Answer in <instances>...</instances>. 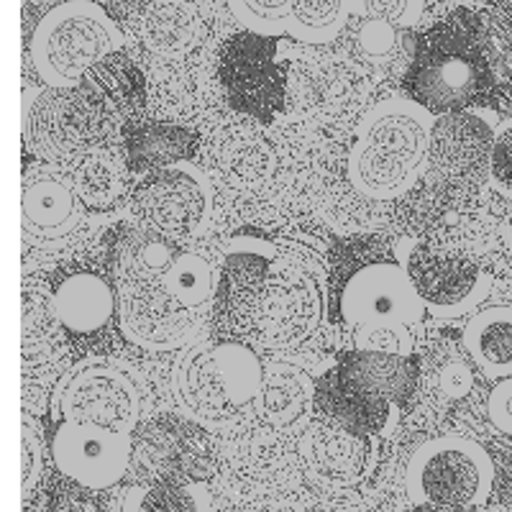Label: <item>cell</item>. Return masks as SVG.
I'll list each match as a JSON object with an SVG mask.
<instances>
[{
    "instance_id": "obj_1",
    "label": "cell",
    "mask_w": 512,
    "mask_h": 512,
    "mask_svg": "<svg viewBox=\"0 0 512 512\" xmlns=\"http://www.w3.org/2000/svg\"><path fill=\"white\" fill-rule=\"evenodd\" d=\"M495 85L482 16L456 8L415 39L405 90L431 116L466 111Z\"/></svg>"
},
{
    "instance_id": "obj_2",
    "label": "cell",
    "mask_w": 512,
    "mask_h": 512,
    "mask_svg": "<svg viewBox=\"0 0 512 512\" xmlns=\"http://www.w3.org/2000/svg\"><path fill=\"white\" fill-rule=\"evenodd\" d=\"M436 116L410 98H392L374 105L361 118L349 154V180L361 195L392 200L408 192L420 177Z\"/></svg>"
},
{
    "instance_id": "obj_3",
    "label": "cell",
    "mask_w": 512,
    "mask_h": 512,
    "mask_svg": "<svg viewBox=\"0 0 512 512\" xmlns=\"http://www.w3.org/2000/svg\"><path fill=\"white\" fill-rule=\"evenodd\" d=\"M113 18L90 0H70L41 18L31 36V62L49 88H77L85 72L121 52Z\"/></svg>"
},
{
    "instance_id": "obj_4",
    "label": "cell",
    "mask_w": 512,
    "mask_h": 512,
    "mask_svg": "<svg viewBox=\"0 0 512 512\" xmlns=\"http://www.w3.org/2000/svg\"><path fill=\"white\" fill-rule=\"evenodd\" d=\"M495 484V466L477 441L443 436L418 448L408 466V497L413 505L477 507Z\"/></svg>"
},
{
    "instance_id": "obj_5",
    "label": "cell",
    "mask_w": 512,
    "mask_h": 512,
    "mask_svg": "<svg viewBox=\"0 0 512 512\" xmlns=\"http://www.w3.org/2000/svg\"><path fill=\"white\" fill-rule=\"evenodd\" d=\"M277 49L280 36L241 31L233 34L218 54V77L228 103L233 111L259 123H272L285 111L290 64L282 62Z\"/></svg>"
},
{
    "instance_id": "obj_6",
    "label": "cell",
    "mask_w": 512,
    "mask_h": 512,
    "mask_svg": "<svg viewBox=\"0 0 512 512\" xmlns=\"http://www.w3.org/2000/svg\"><path fill=\"white\" fill-rule=\"evenodd\" d=\"M136 210L149 226L185 244L208 226L213 213L210 185L192 162L172 164L146 175L136 190Z\"/></svg>"
},
{
    "instance_id": "obj_7",
    "label": "cell",
    "mask_w": 512,
    "mask_h": 512,
    "mask_svg": "<svg viewBox=\"0 0 512 512\" xmlns=\"http://www.w3.org/2000/svg\"><path fill=\"white\" fill-rule=\"evenodd\" d=\"M59 413L72 423L131 433L139 423L141 395L123 369L103 359L80 364L59 392Z\"/></svg>"
},
{
    "instance_id": "obj_8",
    "label": "cell",
    "mask_w": 512,
    "mask_h": 512,
    "mask_svg": "<svg viewBox=\"0 0 512 512\" xmlns=\"http://www.w3.org/2000/svg\"><path fill=\"white\" fill-rule=\"evenodd\" d=\"M300 456L313 482L328 489H354L379 469L382 436H364L318 415L300 438Z\"/></svg>"
},
{
    "instance_id": "obj_9",
    "label": "cell",
    "mask_w": 512,
    "mask_h": 512,
    "mask_svg": "<svg viewBox=\"0 0 512 512\" xmlns=\"http://www.w3.org/2000/svg\"><path fill=\"white\" fill-rule=\"evenodd\" d=\"M400 264L413 277L425 308L443 320L469 313L492 290V277L477 262L464 256L438 254L423 244H410Z\"/></svg>"
},
{
    "instance_id": "obj_10",
    "label": "cell",
    "mask_w": 512,
    "mask_h": 512,
    "mask_svg": "<svg viewBox=\"0 0 512 512\" xmlns=\"http://www.w3.org/2000/svg\"><path fill=\"white\" fill-rule=\"evenodd\" d=\"M118 320L128 341L149 351L192 346L203 331L205 315L192 313L164 290L162 282L144 287L118 285Z\"/></svg>"
},
{
    "instance_id": "obj_11",
    "label": "cell",
    "mask_w": 512,
    "mask_h": 512,
    "mask_svg": "<svg viewBox=\"0 0 512 512\" xmlns=\"http://www.w3.org/2000/svg\"><path fill=\"white\" fill-rule=\"evenodd\" d=\"M131 454V433L100 425L64 420L52 438V459L59 472L88 489H108L121 482Z\"/></svg>"
},
{
    "instance_id": "obj_12",
    "label": "cell",
    "mask_w": 512,
    "mask_h": 512,
    "mask_svg": "<svg viewBox=\"0 0 512 512\" xmlns=\"http://www.w3.org/2000/svg\"><path fill=\"white\" fill-rule=\"evenodd\" d=\"M75 93L90 134L98 139L108 128L139 121L146 105V80L126 54L113 52L85 72Z\"/></svg>"
},
{
    "instance_id": "obj_13",
    "label": "cell",
    "mask_w": 512,
    "mask_h": 512,
    "mask_svg": "<svg viewBox=\"0 0 512 512\" xmlns=\"http://www.w3.org/2000/svg\"><path fill=\"white\" fill-rule=\"evenodd\" d=\"M85 221V205L75 185L49 167L26 172L21 185V233L36 249L67 244Z\"/></svg>"
},
{
    "instance_id": "obj_14",
    "label": "cell",
    "mask_w": 512,
    "mask_h": 512,
    "mask_svg": "<svg viewBox=\"0 0 512 512\" xmlns=\"http://www.w3.org/2000/svg\"><path fill=\"white\" fill-rule=\"evenodd\" d=\"M425 303L413 277L402 264L372 262L346 280L341 292V315L346 323L374 318H395L418 323L425 315Z\"/></svg>"
},
{
    "instance_id": "obj_15",
    "label": "cell",
    "mask_w": 512,
    "mask_h": 512,
    "mask_svg": "<svg viewBox=\"0 0 512 512\" xmlns=\"http://www.w3.org/2000/svg\"><path fill=\"white\" fill-rule=\"evenodd\" d=\"M320 315V292L310 274L297 267L295 259L277 254L272 280L256 308L254 320L269 338V344H292L310 333Z\"/></svg>"
},
{
    "instance_id": "obj_16",
    "label": "cell",
    "mask_w": 512,
    "mask_h": 512,
    "mask_svg": "<svg viewBox=\"0 0 512 512\" xmlns=\"http://www.w3.org/2000/svg\"><path fill=\"white\" fill-rule=\"evenodd\" d=\"M497 126L477 113H446L436 116L431 134V162L436 175L451 185H477L489 177V154Z\"/></svg>"
},
{
    "instance_id": "obj_17",
    "label": "cell",
    "mask_w": 512,
    "mask_h": 512,
    "mask_svg": "<svg viewBox=\"0 0 512 512\" xmlns=\"http://www.w3.org/2000/svg\"><path fill=\"white\" fill-rule=\"evenodd\" d=\"M24 139L29 152L47 162L70 157L93 141L75 88L31 90L24 98Z\"/></svg>"
},
{
    "instance_id": "obj_18",
    "label": "cell",
    "mask_w": 512,
    "mask_h": 512,
    "mask_svg": "<svg viewBox=\"0 0 512 512\" xmlns=\"http://www.w3.org/2000/svg\"><path fill=\"white\" fill-rule=\"evenodd\" d=\"M139 459L146 472L164 482L198 484L213 474L208 441L198 428L172 418H159L139 438Z\"/></svg>"
},
{
    "instance_id": "obj_19",
    "label": "cell",
    "mask_w": 512,
    "mask_h": 512,
    "mask_svg": "<svg viewBox=\"0 0 512 512\" xmlns=\"http://www.w3.org/2000/svg\"><path fill=\"white\" fill-rule=\"evenodd\" d=\"M172 387H175V397L182 410L198 423L221 425L239 413L231 400L216 344H192L177 359Z\"/></svg>"
},
{
    "instance_id": "obj_20",
    "label": "cell",
    "mask_w": 512,
    "mask_h": 512,
    "mask_svg": "<svg viewBox=\"0 0 512 512\" xmlns=\"http://www.w3.org/2000/svg\"><path fill=\"white\" fill-rule=\"evenodd\" d=\"M277 249L259 239H233L223 256L218 300L223 313L231 315L239 326H249L262 295L272 280Z\"/></svg>"
},
{
    "instance_id": "obj_21",
    "label": "cell",
    "mask_w": 512,
    "mask_h": 512,
    "mask_svg": "<svg viewBox=\"0 0 512 512\" xmlns=\"http://www.w3.org/2000/svg\"><path fill=\"white\" fill-rule=\"evenodd\" d=\"M315 410L364 436H384L397 423L400 405L356 390L333 367L315 382Z\"/></svg>"
},
{
    "instance_id": "obj_22",
    "label": "cell",
    "mask_w": 512,
    "mask_h": 512,
    "mask_svg": "<svg viewBox=\"0 0 512 512\" xmlns=\"http://www.w3.org/2000/svg\"><path fill=\"white\" fill-rule=\"evenodd\" d=\"M336 369L356 390L395 402L400 408L410 402L420 382V361L415 356L384 354V351L351 349L338 359Z\"/></svg>"
},
{
    "instance_id": "obj_23",
    "label": "cell",
    "mask_w": 512,
    "mask_h": 512,
    "mask_svg": "<svg viewBox=\"0 0 512 512\" xmlns=\"http://www.w3.org/2000/svg\"><path fill=\"white\" fill-rule=\"evenodd\" d=\"M126 164L136 175H154L172 164L190 162L198 136L190 128L162 121H134L123 128Z\"/></svg>"
},
{
    "instance_id": "obj_24",
    "label": "cell",
    "mask_w": 512,
    "mask_h": 512,
    "mask_svg": "<svg viewBox=\"0 0 512 512\" xmlns=\"http://www.w3.org/2000/svg\"><path fill=\"white\" fill-rule=\"evenodd\" d=\"M208 31L198 0H154L141 16V36L154 52L180 57L198 47Z\"/></svg>"
},
{
    "instance_id": "obj_25",
    "label": "cell",
    "mask_w": 512,
    "mask_h": 512,
    "mask_svg": "<svg viewBox=\"0 0 512 512\" xmlns=\"http://www.w3.org/2000/svg\"><path fill=\"white\" fill-rule=\"evenodd\" d=\"M182 251L185 249L180 241L169 239L167 233L157 231L149 223L131 228L118 251V285H157Z\"/></svg>"
},
{
    "instance_id": "obj_26",
    "label": "cell",
    "mask_w": 512,
    "mask_h": 512,
    "mask_svg": "<svg viewBox=\"0 0 512 512\" xmlns=\"http://www.w3.org/2000/svg\"><path fill=\"white\" fill-rule=\"evenodd\" d=\"M116 300L108 282L98 274H72L54 290L52 310L64 328L72 333H93L111 320Z\"/></svg>"
},
{
    "instance_id": "obj_27",
    "label": "cell",
    "mask_w": 512,
    "mask_h": 512,
    "mask_svg": "<svg viewBox=\"0 0 512 512\" xmlns=\"http://www.w3.org/2000/svg\"><path fill=\"white\" fill-rule=\"evenodd\" d=\"M256 402L267 423L277 428H292L308 418L310 410L315 408V384L295 364L272 361L269 367H264V384Z\"/></svg>"
},
{
    "instance_id": "obj_28",
    "label": "cell",
    "mask_w": 512,
    "mask_h": 512,
    "mask_svg": "<svg viewBox=\"0 0 512 512\" xmlns=\"http://www.w3.org/2000/svg\"><path fill=\"white\" fill-rule=\"evenodd\" d=\"M466 354L487 377H512V308H487L461 331Z\"/></svg>"
},
{
    "instance_id": "obj_29",
    "label": "cell",
    "mask_w": 512,
    "mask_h": 512,
    "mask_svg": "<svg viewBox=\"0 0 512 512\" xmlns=\"http://www.w3.org/2000/svg\"><path fill=\"white\" fill-rule=\"evenodd\" d=\"M128 164L103 149H90L77 159L72 169V185L80 195L82 205L95 213L111 210L126 195Z\"/></svg>"
},
{
    "instance_id": "obj_30",
    "label": "cell",
    "mask_w": 512,
    "mask_h": 512,
    "mask_svg": "<svg viewBox=\"0 0 512 512\" xmlns=\"http://www.w3.org/2000/svg\"><path fill=\"white\" fill-rule=\"evenodd\" d=\"M354 16V0H292L287 34L305 44H328Z\"/></svg>"
},
{
    "instance_id": "obj_31",
    "label": "cell",
    "mask_w": 512,
    "mask_h": 512,
    "mask_svg": "<svg viewBox=\"0 0 512 512\" xmlns=\"http://www.w3.org/2000/svg\"><path fill=\"white\" fill-rule=\"evenodd\" d=\"M162 285L169 295L175 297L177 303L200 315H208L218 292L210 264L200 254H192V251H182L177 256L172 269L164 274Z\"/></svg>"
},
{
    "instance_id": "obj_32",
    "label": "cell",
    "mask_w": 512,
    "mask_h": 512,
    "mask_svg": "<svg viewBox=\"0 0 512 512\" xmlns=\"http://www.w3.org/2000/svg\"><path fill=\"white\" fill-rule=\"evenodd\" d=\"M474 387L472 364L456 346L438 344L425 359V390L438 405L464 400Z\"/></svg>"
},
{
    "instance_id": "obj_33",
    "label": "cell",
    "mask_w": 512,
    "mask_h": 512,
    "mask_svg": "<svg viewBox=\"0 0 512 512\" xmlns=\"http://www.w3.org/2000/svg\"><path fill=\"white\" fill-rule=\"evenodd\" d=\"M121 512H208V495L195 484L154 479L128 489Z\"/></svg>"
},
{
    "instance_id": "obj_34",
    "label": "cell",
    "mask_w": 512,
    "mask_h": 512,
    "mask_svg": "<svg viewBox=\"0 0 512 512\" xmlns=\"http://www.w3.org/2000/svg\"><path fill=\"white\" fill-rule=\"evenodd\" d=\"M354 349L415 356V338L408 323L395 318H374L356 323Z\"/></svg>"
},
{
    "instance_id": "obj_35",
    "label": "cell",
    "mask_w": 512,
    "mask_h": 512,
    "mask_svg": "<svg viewBox=\"0 0 512 512\" xmlns=\"http://www.w3.org/2000/svg\"><path fill=\"white\" fill-rule=\"evenodd\" d=\"M226 6L246 31L264 36L287 34L292 0H226Z\"/></svg>"
},
{
    "instance_id": "obj_36",
    "label": "cell",
    "mask_w": 512,
    "mask_h": 512,
    "mask_svg": "<svg viewBox=\"0 0 512 512\" xmlns=\"http://www.w3.org/2000/svg\"><path fill=\"white\" fill-rule=\"evenodd\" d=\"M356 21H359L354 29L356 54L369 64L387 62L397 52V39H400L397 26L382 18H356Z\"/></svg>"
},
{
    "instance_id": "obj_37",
    "label": "cell",
    "mask_w": 512,
    "mask_h": 512,
    "mask_svg": "<svg viewBox=\"0 0 512 512\" xmlns=\"http://www.w3.org/2000/svg\"><path fill=\"white\" fill-rule=\"evenodd\" d=\"M482 24L495 72L500 70L512 80V0L489 8L482 16Z\"/></svg>"
},
{
    "instance_id": "obj_38",
    "label": "cell",
    "mask_w": 512,
    "mask_h": 512,
    "mask_svg": "<svg viewBox=\"0 0 512 512\" xmlns=\"http://www.w3.org/2000/svg\"><path fill=\"white\" fill-rule=\"evenodd\" d=\"M356 18H382L397 29H413L423 16V0H354Z\"/></svg>"
},
{
    "instance_id": "obj_39",
    "label": "cell",
    "mask_w": 512,
    "mask_h": 512,
    "mask_svg": "<svg viewBox=\"0 0 512 512\" xmlns=\"http://www.w3.org/2000/svg\"><path fill=\"white\" fill-rule=\"evenodd\" d=\"M489 180L505 195H512V118L502 121L495 131V144L489 154Z\"/></svg>"
},
{
    "instance_id": "obj_40",
    "label": "cell",
    "mask_w": 512,
    "mask_h": 512,
    "mask_svg": "<svg viewBox=\"0 0 512 512\" xmlns=\"http://www.w3.org/2000/svg\"><path fill=\"white\" fill-rule=\"evenodd\" d=\"M41 466H44L41 443L36 438V433L29 428V423H24L21 425V487H24L26 495L39 482Z\"/></svg>"
},
{
    "instance_id": "obj_41",
    "label": "cell",
    "mask_w": 512,
    "mask_h": 512,
    "mask_svg": "<svg viewBox=\"0 0 512 512\" xmlns=\"http://www.w3.org/2000/svg\"><path fill=\"white\" fill-rule=\"evenodd\" d=\"M487 415L497 431L512 436V377L500 379L492 387L487 400Z\"/></svg>"
},
{
    "instance_id": "obj_42",
    "label": "cell",
    "mask_w": 512,
    "mask_h": 512,
    "mask_svg": "<svg viewBox=\"0 0 512 512\" xmlns=\"http://www.w3.org/2000/svg\"><path fill=\"white\" fill-rule=\"evenodd\" d=\"M408 512H464V507H446V505H415Z\"/></svg>"
},
{
    "instance_id": "obj_43",
    "label": "cell",
    "mask_w": 512,
    "mask_h": 512,
    "mask_svg": "<svg viewBox=\"0 0 512 512\" xmlns=\"http://www.w3.org/2000/svg\"><path fill=\"white\" fill-rule=\"evenodd\" d=\"M507 254H510V259H512V228L507 231Z\"/></svg>"
}]
</instances>
